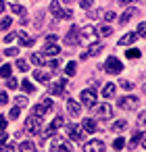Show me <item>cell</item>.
Returning <instances> with one entry per match:
<instances>
[{
    "label": "cell",
    "mask_w": 146,
    "mask_h": 152,
    "mask_svg": "<svg viewBox=\"0 0 146 152\" xmlns=\"http://www.w3.org/2000/svg\"><path fill=\"white\" fill-rule=\"evenodd\" d=\"M25 131H27L29 135L40 133V131H42V117H38V115L27 117V121H25Z\"/></svg>",
    "instance_id": "1"
},
{
    "label": "cell",
    "mask_w": 146,
    "mask_h": 152,
    "mask_svg": "<svg viewBox=\"0 0 146 152\" xmlns=\"http://www.w3.org/2000/svg\"><path fill=\"white\" fill-rule=\"evenodd\" d=\"M50 13H52L56 19H71V17H73V11H71V9H63L61 2H56V0H52V2H50Z\"/></svg>",
    "instance_id": "2"
},
{
    "label": "cell",
    "mask_w": 146,
    "mask_h": 152,
    "mask_svg": "<svg viewBox=\"0 0 146 152\" xmlns=\"http://www.w3.org/2000/svg\"><path fill=\"white\" fill-rule=\"evenodd\" d=\"M98 40V34H96V29L92 27V25H86L84 29H79V42H84V44H94Z\"/></svg>",
    "instance_id": "3"
},
{
    "label": "cell",
    "mask_w": 146,
    "mask_h": 152,
    "mask_svg": "<svg viewBox=\"0 0 146 152\" xmlns=\"http://www.w3.org/2000/svg\"><path fill=\"white\" fill-rule=\"evenodd\" d=\"M104 69H106L109 75H119V73L123 71V63H121L119 58H115V56H109L106 63H104Z\"/></svg>",
    "instance_id": "4"
},
{
    "label": "cell",
    "mask_w": 146,
    "mask_h": 152,
    "mask_svg": "<svg viewBox=\"0 0 146 152\" xmlns=\"http://www.w3.org/2000/svg\"><path fill=\"white\" fill-rule=\"evenodd\" d=\"M63 125H65V119H63L61 115H56V117L52 119V123H50V125H48L46 129H42L40 133H42V137H50V135H52V133H54L56 129H61Z\"/></svg>",
    "instance_id": "5"
},
{
    "label": "cell",
    "mask_w": 146,
    "mask_h": 152,
    "mask_svg": "<svg viewBox=\"0 0 146 152\" xmlns=\"http://www.w3.org/2000/svg\"><path fill=\"white\" fill-rule=\"evenodd\" d=\"M81 104L86 106V108H94L96 106V90H84L81 92Z\"/></svg>",
    "instance_id": "6"
},
{
    "label": "cell",
    "mask_w": 146,
    "mask_h": 152,
    "mask_svg": "<svg viewBox=\"0 0 146 152\" xmlns=\"http://www.w3.org/2000/svg\"><path fill=\"white\" fill-rule=\"evenodd\" d=\"M117 104H119V108L134 110V108H138L140 100H138V96H125V98H119V100H117Z\"/></svg>",
    "instance_id": "7"
},
{
    "label": "cell",
    "mask_w": 146,
    "mask_h": 152,
    "mask_svg": "<svg viewBox=\"0 0 146 152\" xmlns=\"http://www.w3.org/2000/svg\"><path fill=\"white\" fill-rule=\"evenodd\" d=\"M50 108H52V100H50V98H44L42 102H38V104L34 106V115L44 117L46 113H50Z\"/></svg>",
    "instance_id": "8"
},
{
    "label": "cell",
    "mask_w": 146,
    "mask_h": 152,
    "mask_svg": "<svg viewBox=\"0 0 146 152\" xmlns=\"http://www.w3.org/2000/svg\"><path fill=\"white\" fill-rule=\"evenodd\" d=\"M67 133H69V137L75 140V142H84V129H81V125L71 123V125L67 127Z\"/></svg>",
    "instance_id": "9"
},
{
    "label": "cell",
    "mask_w": 146,
    "mask_h": 152,
    "mask_svg": "<svg viewBox=\"0 0 146 152\" xmlns=\"http://www.w3.org/2000/svg\"><path fill=\"white\" fill-rule=\"evenodd\" d=\"M96 117H98V119H111V117H113V106L106 104V102H104V104H98V106H96Z\"/></svg>",
    "instance_id": "10"
},
{
    "label": "cell",
    "mask_w": 146,
    "mask_h": 152,
    "mask_svg": "<svg viewBox=\"0 0 146 152\" xmlns=\"http://www.w3.org/2000/svg\"><path fill=\"white\" fill-rule=\"evenodd\" d=\"M65 86H67V79H65V77H63V79H59L56 83H52V86H50V90H48V92H50V96H63V94H65Z\"/></svg>",
    "instance_id": "11"
},
{
    "label": "cell",
    "mask_w": 146,
    "mask_h": 152,
    "mask_svg": "<svg viewBox=\"0 0 146 152\" xmlns=\"http://www.w3.org/2000/svg\"><path fill=\"white\" fill-rule=\"evenodd\" d=\"M65 42H67V46H77V44H79V29H77L75 25L69 29V34H67V38H65Z\"/></svg>",
    "instance_id": "12"
},
{
    "label": "cell",
    "mask_w": 146,
    "mask_h": 152,
    "mask_svg": "<svg viewBox=\"0 0 146 152\" xmlns=\"http://www.w3.org/2000/svg\"><path fill=\"white\" fill-rule=\"evenodd\" d=\"M84 150L86 152H102L104 150V142L102 140H92V142L84 144Z\"/></svg>",
    "instance_id": "13"
},
{
    "label": "cell",
    "mask_w": 146,
    "mask_h": 152,
    "mask_svg": "<svg viewBox=\"0 0 146 152\" xmlns=\"http://www.w3.org/2000/svg\"><path fill=\"white\" fill-rule=\"evenodd\" d=\"M42 54H44V56H59V54H61V48L56 46V42H46Z\"/></svg>",
    "instance_id": "14"
},
{
    "label": "cell",
    "mask_w": 146,
    "mask_h": 152,
    "mask_svg": "<svg viewBox=\"0 0 146 152\" xmlns=\"http://www.w3.org/2000/svg\"><path fill=\"white\" fill-rule=\"evenodd\" d=\"M50 148L52 150H63V152H71L73 148L69 146V144H65V140H61V137H54L52 142H50Z\"/></svg>",
    "instance_id": "15"
},
{
    "label": "cell",
    "mask_w": 146,
    "mask_h": 152,
    "mask_svg": "<svg viewBox=\"0 0 146 152\" xmlns=\"http://www.w3.org/2000/svg\"><path fill=\"white\" fill-rule=\"evenodd\" d=\"M67 113L75 119V117H79V113H81V106L75 102V100H67Z\"/></svg>",
    "instance_id": "16"
},
{
    "label": "cell",
    "mask_w": 146,
    "mask_h": 152,
    "mask_svg": "<svg viewBox=\"0 0 146 152\" xmlns=\"http://www.w3.org/2000/svg\"><path fill=\"white\" fill-rule=\"evenodd\" d=\"M50 71H44V69H38L36 73H34V77H36V81H40V83H48L50 81Z\"/></svg>",
    "instance_id": "17"
},
{
    "label": "cell",
    "mask_w": 146,
    "mask_h": 152,
    "mask_svg": "<svg viewBox=\"0 0 146 152\" xmlns=\"http://www.w3.org/2000/svg\"><path fill=\"white\" fill-rule=\"evenodd\" d=\"M81 129H84V131H88V133H94V131L98 129V125H96V121H94V119H90V117H88V119H84V121H81Z\"/></svg>",
    "instance_id": "18"
},
{
    "label": "cell",
    "mask_w": 146,
    "mask_h": 152,
    "mask_svg": "<svg viewBox=\"0 0 146 152\" xmlns=\"http://www.w3.org/2000/svg\"><path fill=\"white\" fill-rule=\"evenodd\" d=\"M88 46H90V48H88V52H86V54H88V56H96V54L104 48V42H98V40H96L94 44H88Z\"/></svg>",
    "instance_id": "19"
},
{
    "label": "cell",
    "mask_w": 146,
    "mask_h": 152,
    "mask_svg": "<svg viewBox=\"0 0 146 152\" xmlns=\"http://www.w3.org/2000/svg\"><path fill=\"white\" fill-rule=\"evenodd\" d=\"M17 38H19V44H21V46H25V48L34 46V40H32L25 31H19V34H17Z\"/></svg>",
    "instance_id": "20"
},
{
    "label": "cell",
    "mask_w": 146,
    "mask_h": 152,
    "mask_svg": "<svg viewBox=\"0 0 146 152\" xmlns=\"http://www.w3.org/2000/svg\"><path fill=\"white\" fill-rule=\"evenodd\" d=\"M142 137H144V133H142V129H138V131H136V133L131 135V140H129V148H131V150H136Z\"/></svg>",
    "instance_id": "21"
},
{
    "label": "cell",
    "mask_w": 146,
    "mask_h": 152,
    "mask_svg": "<svg viewBox=\"0 0 146 152\" xmlns=\"http://www.w3.org/2000/svg\"><path fill=\"white\" fill-rule=\"evenodd\" d=\"M134 42H136V34H125V36H121L119 46H131Z\"/></svg>",
    "instance_id": "22"
},
{
    "label": "cell",
    "mask_w": 146,
    "mask_h": 152,
    "mask_svg": "<svg viewBox=\"0 0 146 152\" xmlns=\"http://www.w3.org/2000/svg\"><path fill=\"white\" fill-rule=\"evenodd\" d=\"M102 96L109 100V98H113L115 96V83H104V88H102Z\"/></svg>",
    "instance_id": "23"
},
{
    "label": "cell",
    "mask_w": 146,
    "mask_h": 152,
    "mask_svg": "<svg viewBox=\"0 0 146 152\" xmlns=\"http://www.w3.org/2000/svg\"><path fill=\"white\" fill-rule=\"evenodd\" d=\"M134 15H136V9H127V11H125V13L119 17V23H121V25H125V23H127V21H129Z\"/></svg>",
    "instance_id": "24"
},
{
    "label": "cell",
    "mask_w": 146,
    "mask_h": 152,
    "mask_svg": "<svg viewBox=\"0 0 146 152\" xmlns=\"http://www.w3.org/2000/svg\"><path fill=\"white\" fill-rule=\"evenodd\" d=\"M29 58H32V63H34V65H38V67H42V65H44V61H46V56H44L42 52H34Z\"/></svg>",
    "instance_id": "25"
},
{
    "label": "cell",
    "mask_w": 146,
    "mask_h": 152,
    "mask_svg": "<svg viewBox=\"0 0 146 152\" xmlns=\"http://www.w3.org/2000/svg\"><path fill=\"white\" fill-rule=\"evenodd\" d=\"M125 127H127V121H123V119H121V121H115L111 129H113L115 133H121V131H125Z\"/></svg>",
    "instance_id": "26"
},
{
    "label": "cell",
    "mask_w": 146,
    "mask_h": 152,
    "mask_svg": "<svg viewBox=\"0 0 146 152\" xmlns=\"http://www.w3.org/2000/svg\"><path fill=\"white\" fill-rule=\"evenodd\" d=\"M44 65H46V67H50V69H59V67H61V61H59L56 56H52V58H46V61H44Z\"/></svg>",
    "instance_id": "27"
},
{
    "label": "cell",
    "mask_w": 146,
    "mask_h": 152,
    "mask_svg": "<svg viewBox=\"0 0 146 152\" xmlns=\"http://www.w3.org/2000/svg\"><path fill=\"white\" fill-rule=\"evenodd\" d=\"M11 73H13V67H11L9 63L0 67V77H4V79H7V77H11Z\"/></svg>",
    "instance_id": "28"
},
{
    "label": "cell",
    "mask_w": 146,
    "mask_h": 152,
    "mask_svg": "<svg viewBox=\"0 0 146 152\" xmlns=\"http://www.w3.org/2000/svg\"><path fill=\"white\" fill-rule=\"evenodd\" d=\"M11 23H13V19H11V17H2V21H0V29L7 31V29L11 27Z\"/></svg>",
    "instance_id": "29"
},
{
    "label": "cell",
    "mask_w": 146,
    "mask_h": 152,
    "mask_svg": "<svg viewBox=\"0 0 146 152\" xmlns=\"http://www.w3.org/2000/svg\"><path fill=\"white\" fill-rule=\"evenodd\" d=\"M125 56H127V58H140V56H142V52H140L138 48H129Z\"/></svg>",
    "instance_id": "30"
},
{
    "label": "cell",
    "mask_w": 146,
    "mask_h": 152,
    "mask_svg": "<svg viewBox=\"0 0 146 152\" xmlns=\"http://www.w3.org/2000/svg\"><path fill=\"white\" fill-rule=\"evenodd\" d=\"M19 150H36V146H34L29 140H25V142H21V144H19Z\"/></svg>",
    "instance_id": "31"
},
{
    "label": "cell",
    "mask_w": 146,
    "mask_h": 152,
    "mask_svg": "<svg viewBox=\"0 0 146 152\" xmlns=\"http://www.w3.org/2000/svg\"><path fill=\"white\" fill-rule=\"evenodd\" d=\"M11 11H13L15 15H25V9H23L21 4H11Z\"/></svg>",
    "instance_id": "32"
},
{
    "label": "cell",
    "mask_w": 146,
    "mask_h": 152,
    "mask_svg": "<svg viewBox=\"0 0 146 152\" xmlns=\"http://www.w3.org/2000/svg\"><path fill=\"white\" fill-rule=\"evenodd\" d=\"M17 69H19V71H27V69H29V63L23 61V58H19V61H17Z\"/></svg>",
    "instance_id": "33"
},
{
    "label": "cell",
    "mask_w": 146,
    "mask_h": 152,
    "mask_svg": "<svg viewBox=\"0 0 146 152\" xmlns=\"http://www.w3.org/2000/svg\"><path fill=\"white\" fill-rule=\"evenodd\" d=\"M75 71H77V65H75V63H69V65L65 67V73H67V75H75Z\"/></svg>",
    "instance_id": "34"
},
{
    "label": "cell",
    "mask_w": 146,
    "mask_h": 152,
    "mask_svg": "<svg viewBox=\"0 0 146 152\" xmlns=\"http://www.w3.org/2000/svg\"><path fill=\"white\" fill-rule=\"evenodd\" d=\"M136 36H142V38H146V23H140V25L136 27Z\"/></svg>",
    "instance_id": "35"
},
{
    "label": "cell",
    "mask_w": 146,
    "mask_h": 152,
    "mask_svg": "<svg viewBox=\"0 0 146 152\" xmlns=\"http://www.w3.org/2000/svg\"><path fill=\"white\" fill-rule=\"evenodd\" d=\"M21 88L27 92V94H32L34 92V86H32V81H27V79H23V83H21Z\"/></svg>",
    "instance_id": "36"
},
{
    "label": "cell",
    "mask_w": 146,
    "mask_h": 152,
    "mask_svg": "<svg viewBox=\"0 0 146 152\" xmlns=\"http://www.w3.org/2000/svg\"><path fill=\"white\" fill-rule=\"evenodd\" d=\"M123 146H125V140H123V137H117V140L113 142V148H115V150H121Z\"/></svg>",
    "instance_id": "37"
},
{
    "label": "cell",
    "mask_w": 146,
    "mask_h": 152,
    "mask_svg": "<svg viewBox=\"0 0 146 152\" xmlns=\"http://www.w3.org/2000/svg\"><path fill=\"white\" fill-rule=\"evenodd\" d=\"M100 34H102L104 38H109V36L113 34V27H109V25H102V27H100Z\"/></svg>",
    "instance_id": "38"
},
{
    "label": "cell",
    "mask_w": 146,
    "mask_h": 152,
    "mask_svg": "<svg viewBox=\"0 0 146 152\" xmlns=\"http://www.w3.org/2000/svg\"><path fill=\"white\" fill-rule=\"evenodd\" d=\"M119 86H121L123 90H131V88H134V83L127 81V79H119Z\"/></svg>",
    "instance_id": "39"
},
{
    "label": "cell",
    "mask_w": 146,
    "mask_h": 152,
    "mask_svg": "<svg viewBox=\"0 0 146 152\" xmlns=\"http://www.w3.org/2000/svg\"><path fill=\"white\" fill-rule=\"evenodd\" d=\"M15 104H17V106H27V98H25V96H17V98H15Z\"/></svg>",
    "instance_id": "40"
},
{
    "label": "cell",
    "mask_w": 146,
    "mask_h": 152,
    "mask_svg": "<svg viewBox=\"0 0 146 152\" xmlns=\"http://www.w3.org/2000/svg\"><path fill=\"white\" fill-rule=\"evenodd\" d=\"M4 54H7V56H17V54H19V48H7Z\"/></svg>",
    "instance_id": "41"
},
{
    "label": "cell",
    "mask_w": 146,
    "mask_h": 152,
    "mask_svg": "<svg viewBox=\"0 0 146 152\" xmlns=\"http://www.w3.org/2000/svg\"><path fill=\"white\" fill-rule=\"evenodd\" d=\"M7 86H9L11 90H15V88H17V79H15V77H9V79H7Z\"/></svg>",
    "instance_id": "42"
},
{
    "label": "cell",
    "mask_w": 146,
    "mask_h": 152,
    "mask_svg": "<svg viewBox=\"0 0 146 152\" xmlns=\"http://www.w3.org/2000/svg\"><path fill=\"white\" fill-rule=\"evenodd\" d=\"M7 129V117H2V115H0V133H2Z\"/></svg>",
    "instance_id": "43"
},
{
    "label": "cell",
    "mask_w": 146,
    "mask_h": 152,
    "mask_svg": "<svg viewBox=\"0 0 146 152\" xmlns=\"http://www.w3.org/2000/svg\"><path fill=\"white\" fill-rule=\"evenodd\" d=\"M9 102V94L7 92H0V104H7Z\"/></svg>",
    "instance_id": "44"
},
{
    "label": "cell",
    "mask_w": 146,
    "mask_h": 152,
    "mask_svg": "<svg viewBox=\"0 0 146 152\" xmlns=\"http://www.w3.org/2000/svg\"><path fill=\"white\" fill-rule=\"evenodd\" d=\"M113 19H115V13H113V11L104 13V21H113Z\"/></svg>",
    "instance_id": "45"
},
{
    "label": "cell",
    "mask_w": 146,
    "mask_h": 152,
    "mask_svg": "<svg viewBox=\"0 0 146 152\" xmlns=\"http://www.w3.org/2000/svg\"><path fill=\"white\" fill-rule=\"evenodd\" d=\"M19 113H21V110H19V106H17V108H13V110H11V115H9V117H11V119H17V117H19Z\"/></svg>",
    "instance_id": "46"
},
{
    "label": "cell",
    "mask_w": 146,
    "mask_h": 152,
    "mask_svg": "<svg viewBox=\"0 0 146 152\" xmlns=\"http://www.w3.org/2000/svg\"><path fill=\"white\" fill-rule=\"evenodd\" d=\"M144 123H146V110H144V113L138 117V125H144Z\"/></svg>",
    "instance_id": "47"
},
{
    "label": "cell",
    "mask_w": 146,
    "mask_h": 152,
    "mask_svg": "<svg viewBox=\"0 0 146 152\" xmlns=\"http://www.w3.org/2000/svg\"><path fill=\"white\" fill-rule=\"evenodd\" d=\"M79 4H81V9H90L92 7V0H81Z\"/></svg>",
    "instance_id": "48"
},
{
    "label": "cell",
    "mask_w": 146,
    "mask_h": 152,
    "mask_svg": "<svg viewBox=\"0 0 146 152\" xmlns=\"http://www.w3.org/2000/svg\"><path fill=\"white\" fill-rule=\"evenodd\" d=\"M7 142H9V137H7V135H4V133H2V135H0V148H2V146H4V144H7Z\"/></svg>",
    "instance_id": "49"
},
{
    "label": "cell",
    "mask_w": 146,
    "mask_h": 152,
    "mask_svg": "<svg viewBox=\"0 0 146 152\" xmlns=\"http://www.w3.org/2000/svg\"><path fill=\"white\" fill-rule=\"evenodd\" d=\"M15 38H17V36H15V34H9V36H7V38H4V42H13V40H15Z\"/></svg>",
    "instance_id": "50"
},
{
    "label": "cell",
    "mask_w": 146,
    "mask_h": 152,
    "mask_svg": "<svg viewBox=\"0 0 146 152\" xmlns=\"http://www.w3.org/2000/svg\"><path fill=\"white\" fill-rule=\"evenodd\" d=\"M134 0H121V7H127V4H131Z\"/></svg>",
    "instance_id": "51"
},
{
    "label": "cell",
    "mask_w": 146,
    "mask_h": 152,
    "mask_svg": "<svg viewBox=\"0 0 146 152\" xmlns=\"http://www.w3.org/2000/svg\"><path fill=\"white\" fill-rule=\"evenodd\" d=\"M7 9H4V0H0V13H4Z\"/></svg>",
    "instance_id": "52"
},
{
    "label": "cell",
    "mask_w": 146,
    "mask_h": 152,
    "mask_svg": "<svg viewBox=\"0 0 146 152\" xmlns=\"http://www.w3.org/2000/svg\"><path fill=\"white\" fill-rule=\"evenodd\" d=\"M142 140H144V142H142V146H144V150H146V135H144Z\"/></svg>",
    "instance_id": "53"
},
{
    "label": "cell",
    "mask_w": 146,
    "mask_h": 152,
    "mask_svg": "<svg viewBox=\"0 0 146 152\" xmlns=\"http://www.w3.org/2000/svg\"><path fill=\"white\" fill-rule=\"evenodd\" d=\"M142 90H144V92H146V83H144V88H142Z\"/></svg>",
    "instance_id": "54"
},
{
    "label": "cell",
    "mask_w": 146,
    "mask_h": 152,
    "mask_svg": "<svg viewBox=\"0 0 146 152\" xmlns=\"http://www.w3.org/2000/svg\"><path fill=\"white\" fill-rule=\"evenodd\" d=\"M65 2H71V0H65Z\"/></svg>",
    "instance_id": "55"
}]
</instances>
